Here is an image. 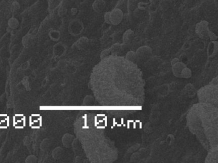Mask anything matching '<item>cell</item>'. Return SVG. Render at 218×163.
<instances>
[{"label":"cell","instance_id":"6da1fadb","mask_svg":"<svg viewBox=\"0 0 218 163\" xmlns=\"http://www.w3.org/2000/svg\"><path fill=\"white\" fill-rule=\"evenodd\" d=\"M186 120L189 131L206 150L218 144V108L199 102L190 108Z\"/></svg>","mask_w":218,"mask_h":163},{"label":"cell","instance_id":"7a4b0ae2","mask_svg":"<svg viewBox=\"0 0 218 163\" xmlns=\"http://www.w3.org/2000/svg\"><path fill=\"white\" fill-rule=\"evenodd\" d=\"M196 95L200 102L207 103L218 108V75L207 85L200 88Z\"/></svg>","mask_w":218,"mask_h":163},{"label":"cell","instance_id":"3957f363","mask_svg":"<svg viewBox=\"0 0 218 163\" xmlns=\"http://www.w3.org/2000/svg\"><path fill=\"white\" fill-rule=\"evenodd\" d=\"M208 24H209L207 21H202L196 24V33L202 40H208V33L210 31Z\"/></svg>","mask_w":218,"mask_h":163},{"label":"cell","instance_id":"277c9868","mask_svg":"<svg viewBox=\"0 0 218 163\" xmlns=\"http://www.w3.org/2000/svg\"><path fill=\"white\" fill-rule=\"evenodd\" d=\"M84 29L83 23L78 19L73 20L68 25V32L74 37L80 35Z\"/></svg>","mask_w":218,"mask_h":163},{"label":"cell","instance_id":"5b68a950","mask_svg":"<svg viewBox=\"0 0 218 163\" xmlns=\"http://www.w3.org/2000/svg\"><path fill=\"white\" fill-rule=\"evenodd\" d=\"M110 25H117L123 21L124 17L123 12L118 8H115L109 12Z\"/></svg>","mask_w":218,"mask_h":163},{"label":"cell","instance_id":"8992f818","mask_svg":"<svg viewBox=\"0 0 218 163\" xmlns=\"http://www.w3.org/2000/svg\"><path fill=\"white\" fill-rule=\"evenodd\" d=\"M205 162L208 163L218 162V144L208 151Z\"/></svg>","mask_w":218,"mask_h":163},{"label":"cell","instance_id":"52a82bcc","mask_svg":"<svg viewBox=\"0 0 218 163\" xmlns=\"http://www.w3.org/2000/svg\"><path fill=\"white\" fill-rule=\"evenodd\" d=\"M152 52H153L152 49L149 46L145 45V46H142L141 47H139L137 50L136 53L137 54L138 59H144L151 56L152 54Z\"/></svg>","mask_w":218,"mask_h":163},{"label":"cell","instance_id":"ba28073f","mask_svg":"<svg viewBox=\"0 0 218 163\" xmlns=\"http://www.w3.org/2000/svg\"><path fill=\"white\" fill-rule=\"evenodd\" d=\"M207 54L208 57H214L218 54V41H211L207 45Z\"/></svg>","mask_w":218,"mask_h":163},{"label":"cell","instance_id":"9c48e42d","mask_svg":"<svg viewBox=\"0 0 218 163\" xmlns=\"http://www.w3.org/2000/svg\"><path fill=\"white\" fill-rule=\"evenodd\" d=\"M107 3L105 0H94L92 4L93 10L97 13H101L105 9Z\"/></svg>","mask_w":218,"mask_h":163},{"label":"cell","instance_id":"30bf717a","mask_svg":"<svg viewBox=\"0 0 218 163\" xmlns=\"http://www.w3.org/2000/svg\"><path fill=\"white\" fill-rule=\"evenodd\" d=\"M186 66V65L184 63L180 61L172 65V70L173 75L177 78H181V72Z\"/></svg>","mask_w":218,"mask_h":163},{"label":"cell","instance_id":"8fae6325","mask_svg":"<svg viewBox=\"0 0 218 163\" xmlns=\"http://www.w3.org/2000/svg\"><path fill=\"white\" fill-rule=\"evenodd\" d=\"M135 38V33L132 29H127L123 35V41L125 45L129 44Z\"/></svg>","mask_w":218,"mask_h":163},{"label":"cell","instance_id":"7c38bea8","mask_svg":"<svg viewBox=\"0 0 218 163\" xmlns=\"http://www.w3.org/2000/svg\"><path fill=\"white\" fill-rule=\"evenodd\" d=\"M89 40L88 38L85 37H82L75 42V46L78 50H82L87 47L89 44Z\"/></svg>","mask_w":218,"mask_h":163},{"label":"cell","instance_id":"4fadbf2b","mask_svg":"<svg viewBox=\"0 0 218 163\" xmlns=\"http://www.w3.org/2000/svg\"><path fill=\"white\" fill-rule=\"evenodd\" d=\"M172 4V0H160L158 4V8L163 11H167L170 8Z\"/></svg>","mask_w":218,"mask_h":163},{"label":"cell","instance_id":"5bb4252c","mask_svg":"<svg viewBox=\"0 0 218 163\" xmlns=\"http://www.w3.org/2000/svg\"><path fill=\"white\" fill-rule=\"evenodd\" d=\"M66 51V47L61 42H59L54 47V53L57 56H61Z\"/></svg>","mask_w":218,"mask_h":163},{"label":"cell","instance_id":"9a60e30c","mask_svg":"<svg viewBox=\"0 0 218 163\" xmlns=\"http://www.w3.org/2000/svg\"><path fill=\"white\" fill-rule=\"evenodd\" d=\"M138 0H128L127 1V9L129 14L133 13L138 6Z\"/></svg>","mask_w":218,"mask_h":163},{"label":"cell","instance_id":"2e32d148","mask_svg":"<svg viewBox=\"0 0 218 163\" xmlns=\"http://www.w3.org/2000/svg\"><path fill=\"white\" fill-rule=\"evenodd\" d=\"M184 90L185 93L189 98H193L197 94V92L195 91L194 86L191 83H189L186 85Z\"/></svg>","mask_w":218,"mask_h":163},{"label":"cell","instance_id":"e0dca14e","mask_svg":"<svg viewBox=\"0 0 218 163\" xmlns=\"http://www.w3.org/2000/svg\"><path fill=\"white\" fill-rule=\"evenodd\" d=\"M73 140V136L70 134H66L63 136L62 138V142L63 145L66 147H69L70 146Z\"/></svg>","mask_w":218,"mask_h":163},{"label":"cell","instance_id":"ac0fdd59","mask_svg":"<svg viewBox=\"0 0 218 163\" xmlns=\"http://www.w3.org/2000/svg\"><path fill=\"white\" fill-rule=\"evenodd\" d=\"M8 25L10 29H15L19 27V21L16 17H12L10 18L9 20L8 21Z\"/></svg>","mask_w":218,"mask_h":163},{"label":"cell","instance_id":"d6986e66","mask_svg":"<svg viewBox=\"0 0 218 163\" xmlns=\"http://www.w3.org/2000/svg\"><path fill=\"white\" fill-rule=\"evenodd\" d=\"M49 36L52 41H58L61 38V33L57 30L52 29L49 32Z\"/></svg>","mask_w":218,"mask_h":163},{"label":"cell","instance_id":"ffe728a7","mask_svg":"<svg viewBox=\"0 0 218 163\" xmlns=\"http://www.w3.org/2000/svg\"><path fill=\"white\" fill-rule=\"evenodd\" d=\"M126 59L128 60V61L133 63L137 61V60L138 59L136 52H134V51L132 50L128 52V53L126 55Z\"/></svg>","mask_w":218,"mask_h":163},{"label":"cell","instance_id":"44dd1931","mask_svg":"<svg viewBox=\"0 0 218 163\" xmlns=\"http://www.w3.org/2000/svg\"><path fill=\"white\" fill-rule=\"evenodd\" d=\"M192 76V71L190 68L186 66L181 72V78L188 79Z\"/></svg>","mask_w":218,"mask_h":163},{"label":"cell","instance_id":"7402d4cb","mask_svg":"<svg viewBox=\"0 0 218 163\" xmlns=\"http://www.w3.org/2000/svg\"><path fill=\"white\" fill-rule=\"evenodd\" d=\"M124 44H119V43H117V44H115L113 45L110 48V51L112 54H117L118 52H119L120 51L123 49V47L124 46Z\"/></svg>","mask_w":218,"mask_h":163},{"label":"cell","instance_id":"603a6c76","mask_svg":"<svg viewBox=\"0 0 218 163\" xmlns=\"http://www.w3.org/2000/svg\"><path fill=\"white\" fill-rule=\"evenodd\" d=\"M63 152H64V151L62 149H61L60 147H57L53 152H52V156L54 157V159H59L63 155Z\"/></svg>","mask_w":218,"mask_h":163},{"label":"cell","instance_id":"cb8c5ba5","mask_svg":"<svg viewBox=\"0 0 218 163\" xmlns=\"http://www.w3.org/2000/svg\"><path fill=\"white\" fill-rule=\"evenodd\" d=\"M149 5V3L144 2H138L137 8H138L139 10H142V11L147 10Z\"/></svg>","mask_w":218,"mask_h":163},{"label":"cell","instance_id":"d4e9b609","mask_svg":"<svg viewBox=\"0 0 218 163\" xmlns=\"http://www.w3.org/2000/svg\"><path fill=\"white\" fill-rule=\"evenodd\" d=\"M94 101L93 98L91 96H86L84 99V105H90L93 103Z\"/></svg>","mask_w":218,"mask_h":163},{"label":"cell","instance_id":"484cf974","mask_svg":"<svg viewBox=\"0 0 218 163\" xmlns=\"http://www.w3.org/2000/svg\"><path fill=\"white\" fill-rule=\"evenodd\" d=\"M158 9V5H153V4L149 3V7H148L147 10L149 11L150 13H154L155 12L157 11V10Z\"/></svg>","mask_w":218,"mask_h":163},{"label":"cell","instance_id":"4316f807","mask_svg":"<svg viewBox=\"0 0 218 163\" xmlns=\"http://www.w3.org/2000/svg\"><path fill=\"white\" fill-rule=\"evenodd\" d=\"M208 39L210 40L211 41L217 40L218 36L216 35V33H214V32H212V31L210 30V31H209V33H208Z\"/></svg>","mask_w":218,"mask_h":163},{"label":"cell","instance_id":"83f0119b","mask_svg":"<svg viewBox=\"0 0 218 163\" xmlns=\"http://www.w3.org/2000/svg\"><path fill=\"white\" fill-rule=\"evenodd\" d=\"M110 53H111V51H110V49H105V50H103L101 54V59H103V58L107 57V56H109L110 55Z\"/></svg>","mask_w":218,"mask_h":163},{"label":"cell","instance_id":"f1b7e54d","mask_svg":"<svg viewBox=\"0 0 218 163\" xmlns=\"http://www.w3.org/2000/svg\"><path fill=\"white\" fill-rule=\"evenodd\" d=\"M12 6L13 8V9L15 10H18L20 9V8H21V5L20 3H19V2H17V1H14L12 2Z\"/></svg>","mask_w":218,"mask_h":163},{"label":"cell","instance_id":"f546056e","mask_svg":"<svg viewBox=\"0 0 218 163\" xmlns=\"http://www.w3.org/2000/svg\"><path fill=\"white\" fill-rule=\"evenodd\" d=\"M49 140H45L42 143V150H46L49 148L50 143L48 142Z\"/></svg>","mask_w":218,"mask_h":163},{"label":"cell","instance_id":"4dcf8cb0","mask_svg":"<svg viewBox=\"0 0 218 163\" xmlns=\"http://www.w3.org/2000/svg\"><path fill=\"white\" fill-rule=\"evenodd\" d=\"M159 2H160V0H149V3L153 4V5H158V6L159 4Z\"/></svg>","mask_w":218,"mask_h":163},{"label":"cell","instance_id":"1f68e13d","mask_svg":"<svg viewBox=\"0 0 218 163\" xmlns=\"http://www.w3.org/2000/svg\"><path fill=\"white\" fill-rule=\"evenodd\" d=\"M179 61H180L179 59L176 57V58H174V59H173L172 60L171 64H172V65H173L174 64H176V63H178V62H179Z\"/></svg>","mask_w":218,"mask_h":163},{"label":"cell","instance_id":"d6a6232c","mask_svg":"<svg viewBox=\"0 0 218 163\" xmlns=\"http://www.w3.org/2000/svg\"><path fill=\"white\" fill-rule=\"evenodd\" d=\"M78 12V9L77 8H72L71 9V13L72 15H75Z\"/></svg>","mask_w":218,"mask_h":163},{"label":"cell","instance_id":"836d02e7","mask_svg":"<svg viewBox=\"0 0 218 163\" xmlns=\"http://www.w3.org/2000/svg\"><path fill=\"white\" fill-rule=\"evenodd\" d=\"M214 3L216 5L218 6V0H214Z\"/></svg>","mask_w":218,"mask_h":163}]
</instances>
